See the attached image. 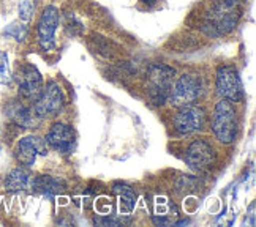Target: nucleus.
Segmentation results:
<instances>
[{
    "mask_svg": "<svg viewBox=\"0 0 256 227\" xmlns=\"http://www.w3.org/2000/svg\"><path fill=\"white\" fill-rule=\"evenodd\" d=\"M240 17L239 0H215L210 11L206 14L201 30L210 38L230 33Z\"/></svg>",
    "mask_w": 256,
    "mask_h": 227,
    "instance_id": "nucleus-1",
    "label": "nucleus"
},
{
    "mask_svg": "<svg viewBox=\"0 0 256 227\" xmlns=\"http://www.w3.org/2000/svg\"><path fill=\"white\" fill-rule=\"evenodd\" d=\"M239 122H238V112L234 106L228 100H222L215 104L214 115H212V131L216 136V139L223 144L234 142L238 136Z\"/></svg>",
    "mask_w": 256,
    "mask_h": 227,
    "instance_id": "nucleus-2",
    "label": "nucleus"
},
{
    "mask_svg": "<svg viewBox=\"0 0 256 227\" xmlns=\"http://www.w3.org/2000/svg\"><path fill=\"white\" fill-rule=\"evenodd\" d=\"M174 74V68L168 65L155 63L149 66V70H147V84H149L147 92H149V98L154 104L162 106L170 98Z\"/></svg>",
    "mask_w": 256,
    "mask_h": 227,
    "instance_id": "nucleus-3",
    "label": "nucleus"
},
{
    "mask_svg": "<svg viewBox=\"0 0 256 227\" xmlns=\"http://www.w3.org/2000/svg\"><path fill=\"white\" fill-rule=\"evenodd\" d=\"M202 92H204V84L201 76L184 73L171 88L170 100L176 107L188 106L193 104L196 100H200Z\"/></svg>",
    "mask_w": 256,
    "mask_h": 227,
    "instance_id": "nucleus-4",
    "label": "nucleus"
},
{
    "mask_svg": "<svg viewBox=\"0 0 256 227\" xmlns=\"http://www.w3.org/2000/svg\"><path fill=\"white\" fill-rule=\"evenodd\" d=\"M65 106V95L62 87L56 81H49L43 88L42 93L34 101V111L43 120V118L56 117Z\"/></svg>",
    "mask_w": 256,
    "mask_h": 227,
    "instance_id": "nucleus-5",
    "label": "nucleus"
},
{
    "mask_svg": "<svg viewBox=\"0 0 256 227\" xmlns=\"http://www.w3.org/2000/svg\"><path fill=\"white\" fill-rule=\"evenodd\" d=\"M14 79H16L18 93L21 96V100L27 103H34L38 98V95L42 93L43 77L40 71L36 70V66H34L32 63H24L19 66Z\"/></svg>",
    "mask_w": 256,
    "mask_h": 227,
    "instance_id": "nucleus-6",
    "label": "nucleus"
},
{
    "mask_svg": "<svg viewBox=\"0 0 256 227\" xmlns=\"http://www.w3.org/2000/svg\"><path fill=\"white\" fill-rule=\"evenodd\" d=\"M185 163L194 172H208L216 163V153L214 147L204 139L193 141L185 152Z\"/></svg>",
    "mask_w": 256,
    "mask_h": 227,
    "instance_id": "nucleus-7",
    "label": "nucleus"
},
{
    "mask_svg": "<svg viewBox=\"0 0 256 227\" xmlns=\"http://www.w3.org/2000/svg\"><path fill=\"white\" fill-rule=\"evenodd\" d=\"M216 92L223 98L231 103H239L244 98V85L240 76L234 66H220L216 71L215 79Z\"/></svg>",
    "mask_w": 256,
    "mask_h": 227,
    "instance_id": "nucleus-8",
    "label": "nucleus"
},
{
    "mask_svg": "<svg viewBox=\"0 0 256 227\" xmlns=\"http://www.w3.org/2000/svg\"><path fill=\"white\" fill-rule=\"evenodd\" d=\"M206 123V112L198 106H182L172 118V125L177 133L180 134H193L202 130Z\"/></svg>",
    "mask_w": 256,
    "mask_h": 227,
    "instance_id": "nucleus-9",
    "label": "nucleus"
},
{
    "mask_svg": "<svg viewBox=\"0 0 256 227\" xmlns=\"http://www.w3.org/2000/svg\"><path fill=\"white\" fill-rule=\"evenodd\" d=\"M60 24V13L52 5L43 9V13L38 19V43L43 51H51L56 46V30Z\"/></svg>",
    "mask_w": 256,
    "mask_h": 227,
    "instance_id": "nucleus-10",
    "label": "nucleus"
},
{
    "mask_svg": "<svg viewBox=\"0 0 256 227\" xmlns=\"http://www.w3.org/2000/svg\"><path fill=\"white\" fill-rule=\"evenodd\" d=\"M48 153L46 141L36 136H26L22 139H19L16 149H14V156L18 163L24 167H30L35 164L36 158L40 155Z\"/></svg>",
    "mask_w": 256,
    "mask_h": 227,
    "instance_id": "nucleus-11",
    "label": "nucleus"
},
{
    "mask_svg": "<svg viewBox=\"0 0 256 227\" xmlns=\"http://www.w3.org/2000/svg\"><path fill=\"white\" fill-rule=\"evenodd\" d=\"M44 141L49 147L60 153H72L76 144V134L74 130L66 123L57 122L54 123L44 137Z\"/></svg>",
    "mask_w": 256,
    "mask_h": 227,
    "instance_id": "nucleus-12",
    "label": "nucleus"
},
{
    "mask_svg": "<svg viewBox=\"0 0 256 227\" xmlns=\"http://www.w3.org/2000/svg\"><path fill=\"white\" fill-rule=\"evenodd\" d=\"M6 117L12 120L14 125L22 126V128H36L42 118L38 117L34 111L32 106H28L24 100H13L8 103L5 107Z\"/></svg>",
    "mask_w": 256,
    "mask_h": 227,
    "instance_id": "nucleus-13",
    "label": "nucleus"
},
{
    "mask_svg": "<svg viewBox=\"0 0 256 227\" xmlns=\"http://www.w3.org/2000/svg\"><path fill=\"white\" fill-rule=\"evenodd\" d=\"M32 180H34L32 174L24 166L14 167V169H12L6 174L4 186L8 193H22L32 188Z\"/></svg>",
    "mask_w": 256,
    "mask_h": 227,
    "instance_id": "nucleus-14",
    "label": "nucleus"
},
{
    "mask_svg": "<svg viewBox=\"0 0 256 227\" xmlns=\"http://www.w3.org/2000/svg\"><path fill=\"white\" fill-rule=\"evenodd\" d=\"M30 190L46 197H54V196L62 194L66 190V183L62 179H57V177L38 175V177H34Z\"/></svg>",
    "mask_w": 256,
    "mask_h": 227,
    "instance_id": "nucleus-15",
    "label": "nucleus"
},
{
    "mask_svg": "<svg viewBox=\"0 0 256 227\" xmlns=\"http://www.w3.org/2000/svg\"><path fill=\"white\" fill-rule=\"evenodd\" d=\"M114 194L117 197V201H119L120 213L130 215L134 210V205H136V193L126 185H116Z\"/></svg>",
    "mask_w": 256,
    "mask_h": 227,
    "instance_id": "nucleus-16",
    "label": "nucleus"
},
{
    "mask_svg": "<svg viewBox=\"0 0 256 227\" xmlns=\"http://www.w3.org/2000/svg\"><path fill=\"white\" fill-rule=\"evenodd\" d=\"M34 11H35V0H19L18 13H19V19H21L22 22L30 21Z\"/></svg>",
    "mask_w": 256,
    "mask_h": 227,
    "instance_id": "nucleus-17",
    "label": "nucleus"
},
{
    "mask_svg": "<svg viewBox=\"0 0 256 227\" xmlns=\"http://www.w3.org/2000/svg\"><path fill=\"white\" fill-rule=\"evenodd\" d=\"M65 30L68 35H72V36H80L84 32V25L73 13H68L66 22H65Z\"/></svg>",
    "mask_w": 256,
    "mask_h": 227,
    "instance_id": "nucleus-18",
    "label": "nucleus"
},
{
    "mask_svg": "<svg viewBox=\"0 0 256 227\" xmlns=\"http://www.w3.org/2000/svg\"><path fill=\"white\" fill-rule=\"evenodd\" d=\"M12 71H10V62H8V54L0 52V84L8 85L12 82Z\"/></svg>",
    "mask_w": 256,
    "mask_h": 227,
    "instance_id": "nucleus-19",
    "label": "nucleus"
},
{
    "mask_svg": "<svg viewBox=\"0 0 256 227\" xmlns=\"http://www.w3.org/2000/svg\"><path fill=\"white\" fill-rule=\"evenodd\" d=\"M4 35L14 38L16 41H24L27 36V27L22 24H10L4 30Z\"/></svg>",
    "mask_w": 256,
    "mask_h": 227,
    "instance_id": "nucleus-20",
    "label": "nucleus"
},
{
    "mask_svg": "<svg viewBox=\"0 0 256 227\" xmlns=\"http://www.w3.org/2000/svg\"><path fill=\"white\" fill-rule=\"evenodd\" d=\"M94 224H98V226H120V224H124V221L122 220H116V218H95Z\"/></svg>",
    "mask_w": 256,
    "mask_h": 227,
    "instance_id": "nucleus-21",
    "label": "nucleus"
},
{
    "mask_svg": "<svg viewBox=\"0 0 256 227\" xmlns=\"http://www.w3.org/2000/svg\"><path fill=\"white\" fill-rule=\"evenodd\" d=\"M158 0H141V3H144V5H147V6H154Z\"/></svg>",
    "mask_w": 256,
    "mask_h": 227,
    "instance_id": "nucleus-22",
    "label": "nucleus"
}]
</instances>
